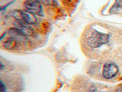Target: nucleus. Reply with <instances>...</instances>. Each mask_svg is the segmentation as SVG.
I'll list each match as a JSON object with an SVG mask.
<instances>
[{
	"label": "nucleus",
	"instance_id": "1a4fd4ad",
	"mask_svg": "<svg viewBox=\"0 0 122 92\" xmlns=\"http://www.w3.org/2000/svg\"><path fill=\"white\" fill-rule=\"evenodd\" d=\"M40 1L47 6H55L57 4L56 0H40Z\"/></svg>",
	"mask_w": 122,
	"mask_h": 92
},
{
	"label": "nucleus",
	"instance_id": "f03ea898",
	"mask_svg": "<svg viewBox=\"0 0 122 92\" xmlns=\"http://www.w3.org/2000/svg\"><path fill=\"white\" fill-rule=\"evenodd\" d=\"M13 17L15 20L23 21L29 25H34L37 22V17L35 14L29 12L27 11L15 10L13 12Z\"/></svg>",
	"mask_w": 122,
	"mask_h": 92
},
{
	"label": "nucleus",
	"instance_id": "f257e3e1",
	"mask_svg": "<svg viewBox=\"0 0 122 92\" xmlns=\"http://www.w3.org/2000/svg\"><path fill=\"white\" fill-rule=\"evenodd\" d=\"M109 35L107 34L103 33L93 29L90 31L88 36L87 41L90 47L93 48H98L107 43L109 40Z\"/></svg>",
	"mask_w": 122,
	"mask_h": 92
},
{
	"label": "nucleus",
	"instance_id": "7ed1b4c3",
	"mask_svg": "<svg viewBox=\"0 0 122 92\" xmlns=\"http://www.w3.org/2000/svg\"><path fill=\"white\" fill-rule=\"evenodd\" d=\"M118 73V67L114 62H107L103 66L102 74L106 79H111L116 76Z\"/></svg>",
	"mask_w": 122,
	"mask_h": 92
},
{
	"label": "nucleus",
	"instance_id": "0eeeda50",
	"mask_svg": "<svg viewBox=\"0 0 122 92\" xmlns=\"http://www.w3.org/2000/svg\"><path fill=\"white\" fill-rule=\"evenodd\" d=\"M9 34L10 36L11 37L14 38H22V37H25L23 34H22V33L18 29V28H10L8 31Z\"/></svg>",
	"mask_w": 122,
	"mask_h": 92
},
{
	"label": "nucleus",
	"instance_id": "39448f33",
	"mask_svg": "<svg viewBox=\"0 0 122 92\" xmlns=\"http://www.w3.org/2000/svg\"><path fill=\"white\" fill-rule=\"evenodd\" d=\"M14 25L15 28H18L25 37L32 36L34 34V30L29 26L30 25L24 22L15 20Z\"/></svg>",
	"mask_w": 122,
	"mask_h": 92
},
{
	"label": "nucleus",
	"instance_id": "6e6552de",
	"mask_svg": "<svg viewBox=\"0 0 122 92\" xmlns=\"http://www.w3.org/2000/svg\"><path fill=\"white\" fill-rule=\"evenodd\" d=\"M122 10V0H116L115 4L110 10L111 12H117Z\"/></svg>",
	"mask_w": 122,
	"mask_h": 92
},
{
	"label": "nucleus",
	"instance_id": "20e7f679",
	"mask_svg": "<svg viewBox=\"0 0 122 92\" xmlns=\"http://www.w3.org/2000/svg\"><path fill=\"white\" fill-rule=\"evenodd\" d=\"M25 11L33 14L39 15L42 11V6L40 0H26L24 2Z\"/></svg>",
	"mask_w": 122,
	"mask_h": 92
},
{
	"label": "nucleus",
	"instance_id": "423d86ee",
	"mask_svg": "<svg viewBox=\"0 0 122 92\" xmlns=\"http://www.w3.org/2000/svg\"><path fill=\"white\" fill-rule=\"evenodd\" d=\"M3 46L7 50H13L17 46V39L15 38L10 36V38H7L4 42H3Z\"/></svg>",
	"mask_w": 122,
	"mask_h": 92
}]
</instances>
